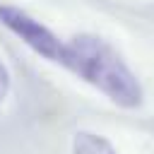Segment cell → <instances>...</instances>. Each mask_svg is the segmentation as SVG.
Here are the masks:
<instances>
[{"mask_svg": "<svg viewBox=\"0 0 154 154\" xmlns=\"http://www.w3.org/2000/svg\"><path fill=\"white\" fill-rule=\"evenodd\" d=\"M72 154H118V152L103 135L91 130H77L72 137Z\"/></svg>", "mask_w": 154, "mask_h": 154, "instance_id": "obj_3", "label": "cell"}, {"mask_svg": "<svg viewBox=\"0 0 154 154\" xmlns=\"http://www.w3.org/2000/svg\"><path fill=\"white\" fill-rule=\"evenodd\" d=\"M0 24L7 31H12L29 51H34L36 55H41L48 63L53 60V53L58 48L60 34L53 31L41 19H36L34 14H29L24 7L10 5V2H0Z\"/></svg>", "mask_w": 154, "mask_h": 154, "instance_id": "obj_2", "label": "cell"}, {"mask_svg": "<svg viewBox=\"0 0 154 154\" xmlns=\"http://www.w3.org/2000/svg\"><path fill=\"white\" fill-rule=\"evenodd\" d=\"M51 63L65 67L120 108L132 111L144 101V87L135 70L125 63L118 48L99 34L60 36Z\"/></svg>", "mask_w": 154, "mask_h": 154, "instance_id": "obj_1", "label": "cell"}, {"mask_svg": "<svg viewBox=\"0 0 154 154\" xmlns=\"http://www.w3.org/2000/svg\"><path fill=\"white\" fill-rule=\"evenodd\" d=\"M10 84H12V79H10V70H7V65L0 60V103H2L5 96L10 94Z\"/></svg>", "mask_w": 154, "mask_h": 154, "instance_id": "obj_4", "label": "cell"}]
</instances>
